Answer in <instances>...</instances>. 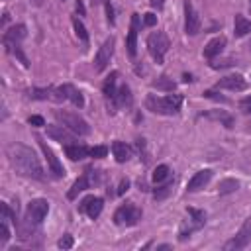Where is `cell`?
Masks as SVG:
<instances>
[{"label": "cell", "instance_id": "6da1fadb", "mask_svg": "<svg viewBox=\"0 0 251 251\" xmlns=\"http://www.w3.org/2000/svg\"><path fill=\"white\" fill-rule=\"evenodd\" d=\"M8 161H10L12 169L22 176L35 178V180L45 178V171H43L35 151L24 143H10L8 145Z\"/></svg>", "mask_w": 251, "mask_h": 251}, {"label": "cell", "instance_id": "7a4b0ae2", "mask_svg": "<svg viewBox=\"0 0 251 251\" xmlns=\"http://www.w3.org/2000/svg\"><path fill=\"white\" fill-rule=\"evenodd\" d=\"M145 106H147V110H151L153 114L173 116V114H178V112H180L182 96H180V94H169V96L149 94V96L145 98Z\"/></svg>", "mask_w": 251, "mask_h": 251}, {"label": "cell", "instance_id": "3957f363", "mask_svg": "<svg viewBox=\"0 0 251 251\" xmlns=\"http://www.w3.org/2000/svg\"><path fill=\"white\" fill-rule=\"evenodd\" d=\"M169 47H171V41L165 35V31H151L147 35V51H149V55L153 57V61L157 65H161L165 61V55H167Z\"/></svg>", "mask_w": 251, "mask_h": 251}, {"label": "cell", "instance_id": "277c9868", "mask_svg": "<svg viewBox=\"0 0 251 251\" xmlns=\"http://www.w3.org/2000/svg\"><path fill=\"white\" fill-rule=\"evenodd\" d=\"M55 120H57L61 126L69 127V129H71L73 133H76V135H88V133H90V126H88L78 114H75V112L55 110Z\"/></svg>", "mask_w": 251, "mask_h": 251}, {"label": "cell", "instance_id": "5b68a950", "mask_svg": "<svg viewBox=\"0 0 251 251\" xmlns=\"http://www.w3.org/2000/svg\"><path fill=\"white\" fill-rule=\"evenodd\" d=\"M47 212H49V202L45 198H33V200H29V204L25 208V224L29 227L39 226L45 220Z\"/></svg>", "mask_w": 251, "mask_h": 251}, {"label": "cell", "instance_id": "8992f818", "mask_svg": "<svg viewBox=\"0 0 251 251\" xmlns=\"http://www.w3.org/2000/svg\"><path fill=\"white\" fill-rule=\"evenodd\" d=\"M139 220H141V210L133 202L122 204L114 212V224H118V226H135Z\"/></svg>", "mask_w": 251, "mask_h": 251}, {"label": "cell", "instance_id": "52a82bcc", "mask_svg": "<svg viewBox=\"0 0 251 251\" xmlns=\"http://www.w3.org/2000/svg\"><path fill=\"white\" fill-rule=\"evenodd\" d=\"M249 243H251V218H247L243 222V226L239 227V231L227 243H224V249L226 251H239V249H245Z\"/></svg>", "mask_w": 251, "mask_h": 251}, {"label": "cell", "instance_id": "ba28073f", "mask_svg": "<svg viewBox=\"0 0 251 251\" xmlns=\"http://www.w3.org/2000/svg\"><path fill=\"white\" fill-rule=\"evenodd\" d=\"M186 212H188V216H190L192 220H190V226L186 224V226L180 227V231H178V239H180V241H184L186 237H190L194 231H198V229L204 227V224H206V214H204L202 210L186 208Z\"/></svg>", "mask_w": 251, "mask_h": 251}, {"label": "cell", "instance_id": "9c48e42d", "mask_svg": "<svg viewBox=\"0 0 251 251\" xmlns=\"http://www.w3.org/2000/svg\"><path fill=\"white\" fill-rule=\"evenodd\" d=\"M29 98L33 100H51V102H65L67 94L63 86H47V88H31Z\"/></svg>", "mask_w": 251, "mask_h": 251}, {"label": "cell", "instance_id": "30bf717a", "mask_svg": "<svg viewBox=\"0 0 251 251\" xmlns=\"http://www.w3.org/2000/svg\"><path fill=\"white\" fill-rule=\"evenodd\" d=\"M114 45H116V39L112 35L100 45V49H98V53L94 57V71L96 73H102L108 67V63H110V59L114 55Z\"/></svg>", "mask_w": 251, "mask_h": 251}, {"label": "cell", "instance_id": "8fae6325", "mask_svg": "<svg viewBox=\"0 0 251 251\" xmlns=\"http://www.w3.org/2000/svg\"><path fill=\"white\" fill-rule=\"evenodd\" d=\"M94 173H96V171L86 169V171H84V175H80V176L73 182V186H71V188H69V192H67V198H69V200H75L80 192H84L86 188H90V186H92V182H96Z\"/></svg>", "mask_w": 251, "mask_h": 251}, {"label": "cell", "instance_id": "7c38bea8", "mask_svg": "<svg viewBox=\"0 0 251 251\" xmlns=\"http://www.w3.org/2000/svg\"><path fill=\"white\" fill-rule=\"evenodd\" d=\"M202 27V22H200V16L196 14L194 6L190 0H184V31L186 35H196Z\"/></svg>", "mask_w": 251, "mask_h": 251}, {"label": "cell", "instance_id": "4fadbf2b", "mask_svg": "<svg viewBox=\"0 0 251 251\" xmlns=\"http://www.w3.org/2000/svg\"><path fill=\"white\" fill-rule=\"evenodd\" d=\"M35 139L39 141V147H41V151H43V155H45V159H47V163H49V171L53 173V176H55V178H63V176H65V169H63V165H61V161L57 159V155L53 153V149L47 147V143H45L39 135H37Z\"/></svg>", "mask_w": 251, "mask_h": 251}, {"label": "cell", "instance_id": "5bb4252c", "mask_svg": "<svg viewBox=\"0 0 251 251\" xmlns=\"http://www.w3.org/2000/svg\"><path fill=\"white\" fill-rule=\"evenodd\" d=\"M102 208H104V200H102L100 196H86V198L78 204V212H84L90 220H96V218L100 216Z\"/></svg>", "mask_w": 251, "mask_h": 251}, {"label": "cell", "instance_id": "9a60e30c", "mask_svg": "<svg viewBox=\"0 0 251 251\" xmlns=\"http://www.w3.org/2000/svg\"><path fill=\"white\" fill-rule=\"evenodd\" d=\"M47 135L51 137V139H55V141H61V143H78L76 141V133H73L69 127H65V126H47Z\"/></svg>", "mask_w": 251, "mask_h": 251}, {"label": "cell", "instance_id": "2e32d148", "mask_svg": "<svg viewBox=\"0 0 251 251\" xmlns=\"http://www.w3.org/2000/svg\"><path fill=\"white\" fill-rule=\"evenodd\" d=\"M137 31H139V14H131V25L127 31V39H126V47H127V55L133 59L137 53Z\"/></svg>", "mask_w": 251, "mask_h": 251}, {"label": "cell", "instance_id": "e0dca14e", "mask_svg": "<svg viewBox=\"0 0 251 251\" xmlns=\"http://www.w3.org/2000/svg\"><path fill=\"white\" fill-rule=\"evenodd\" d=\"M216 88L220 90V88H226V90H235V92H239V90H245L247 88V80L241 76V75H227V76H224V78H220L218 82H216Z\"/></svg>", "mask_w": 251, "mask_h": 251}, {"label": "cell", "instance_id": "ac0fdd59", "mask_svg": "<svg viewBox=\"0 0 251 251\" xmlns=\"http://www.w3.org/2000/svg\"><path fill=\"white\" fill-rule=\"evenodd\" d=\"M24 37H25V25H24V24H16V25H12L10 29H6V31H4L2 41H4V47H6V49H10L12 45L20 43Z\"/></svg>", "mask_w": 251, "mask_h": 251}, {"label": "cell", "instance_id": "d6986e66", "mask_svg": "<svg viewBox=\"0 0 251 251\" xmlns=\"http://www.w3.org/2000/svg\"><path fill=\"white\" fill-rule=\"evenodd\" d=\"M210 178H212V169H202V171L194 173V176L188 180L186 190H188V192H196V190L204 188V186L210 182Z\"/></svg>", "mask_w": 251, "mask_h": 251}, {"label": "cell", "instance_id": "ffe728a7", "mask_svg": "<svg viewBox=\"0 0 251 251\" xmlns=\"http://www.w3.org/2000/svg\"><path fill=\"white\" fill-rule=\"evenodd\" d=\"M226 43H227V39H226L224 35H218V37L210 39V41L206 43V47H204V57H206V59H214V57H218V55L224 51Z\"/></svg>", "mask_w": 251, "mask_h": 251}, {"label": "cell", "instance_id": "44dd1931", "mask_svg": "<svg viewBox=\"0 0 251 251\" xmlns=\"http://www.w3.org/2000/svg\"><path fill=\"white\" fill-rule=\"evenodd\" d=\"M65 155L73 161H80V159L90 155V147H86L82 143H67L65 145Z\"/></svg>", "mask_w": 251, "mask_h": 251}, {"label": "cell", "instance_id": "7402d4cb", "mask_svg": "<svg viewBox=\"0 0 251 251\" xmlns=\"http://www.w3.org/2000/svg\"><path fill=\"white\" fill-rule=\"evenodd\" d=\"M233 33H235V37H245L247 33H251V20H247L241 14H235V18H233Z\"/></svg>", "mask_w": 251, "mask_h": 251}, {"label": "cell", "instance_id": "603a6c76", "mask_svg": "<svg viewBox=\"0 0 251 251\" xmlns=\"http://www.w3.org/2000/svg\"><path fill=\"white\" fill-rule=\"evenodd\" d=\"M112 104H114V108H122V106H129L131 104V90H129L127 84L118 86V92H116Z\"/></svg>", "mask_w": 251, "mask_h": 251}, {"label": "cell", "instance_id": "cb8c5ba5", "mask_svg": "<svg viewBox=\"0 0 251 251\" xmlns=\"http://www.w3.org/2000/svg\"><path fill=\"white\" fill-rule=\"evenodd\" d=\"M116 82H118V71H112V73L108 75V78L104 80V84H102V92H104V96H106L110 102L114 100V96H116V92H118Z\"/></svg>", "mask_w": 251, "mask_h": 251}, {"label": "cell", "instance_id": "d4e9b609", "mask_svg": "<svg viewBox=\"0 0 251 251\" xmlns=\"http://www.w3.org/2000/svg\"><path fill=\"white\" fill-rule=\"evenodd\" d=\"M112 153H114L118 163H126L131 157V147L127 143H124V141H114L112 143Z\"/></svg>", "mask_w": 251, "mask_h": 251}, {"label": "cell", "instance_id": "484cf974", "mask_svg": "<svg viewBox=\"0 0 251 251\" xmlns=\"http://www.w3.org/2000/svg\"><path fill=\"white\" fill-rule=\"evenodd\" d=\"M63 88H65L67 100H71L76 108H82V106H84V96H82V92H80V90H76L73 84H63Z\"/></svg>", "mask_w": 251, "mask_h": 251}, {"label": "cell", "instance_id": "4316f807", "mask_svg": "<svg viewBox=\"0 0 251 251\" xmlns=\"http://www.w3.org/2000/svg\"><path fill=\"white\" fill-rule=\"evenodd\" d=\"M204 118H210V120H218L222 122L226 127H233V118L227 114V112H222V110H212V112H206L202 114Z\"/></svg>", "mask_w": 251, "mask_h": 251}, {"label": "cell", "instance_id": "83f0119b", "mask_svg": "<svg viewBox=\"0 0 251 251\" xmlns=\"http://www.w3.org/2000/svg\"><path fill=\"white\" fill-rule=\"evenodd\" d=\"M151 86L157 88V90H163V92H173V90H175V80L169 78L167 75H161L157 80L151 82Z\"/></svg>", "mask_w": 251, "mask_h": 251}, {"label": "cell", "instance_id": "f1b7e54d", "mask_svg": "<svg viewBox=\"0 0 251 251\" xmlns=\"http://www.w3.org/2000/svg\"><path fill=\"white\" fill-rule=\"evenodd\" d=\"M73 27H75V33H76V37L84 43V45H88V31H86V27H84V24L76 18V16H73Z\"/></svg>", "mask_w": 251, "mask_h": 251}, {"label": "cell", "instance_id": "f546056e", "mask_svg": "<svg viewBox=\"0 0 251 251\" xmlns=\"http://www.w3.org/2000/svg\"><path fill=\"white\" fill-rule=\"evenodd\" d=\"M237 188H239V182H237L235 178H226V180H222V182L218 184L220 194H229V192H235Z\"/></svg>", "mask_w": 251, "mask_h": 251}, {"label": "cell", "instance_id": "4dcf8cb0", "mask_svg": "<svg viewBox=\"0 0 251 251\" xmlns=\"http://www.w3.org/2000/svg\"><path fill=\"white\" fill-rule=\"evenodd\" d=\"M165 178H171V169L167 165H157L153 171V180L155 182H163Z\"/></svg>", "mask_w": 251, "mask_h": 251}, {"label": "cell", "instance_id": "1f68e13d", "mask_svg": "<svg viewBox=\"0 0 251 251\" xmlns=\"http://www.w3.org/2000/svg\"><path fill=\"white\" fill-rule=\"evenodd\" d=\"M171 186H173V180L169 178L163 186H159V188H155V192H153V196H155V200H163V198H167L169 196V192H171Z\"/></svg>", "mask_w": 251, "mask_h": 251}, {"label": "cell", "instance_id": "d6a6232c", "mask_svg": "<svg viewBox=\"0 0 251 251\" xmlns=\"http://www.w3.org/2000/svg\"><path fill=\"white\" fill-rule=\"evenodd\" d=\"M108 155V147L106 145H96V147H90V157L94 159H102Z\"/></svg>", "mask_w": 251, "mask_h": 251}, {"label": "cell", "instance_id": "836d02e7", "mask_svg": "<svg viewBox=\"0 0 251 251\" xmlns=\"http://www.w3.org/2000/svg\"><path fill=\"white\" fill-rule=\"evenodd\" d=\"M73 245H75V239H73V235H69V233L63 235V237L57 241V247H59V249H71Z\"/></svg>", "mask_w": 251, "mask_h": 251}, {"label": "cell", "instance_id": "e575fe53", "mask_svg": "<svg viewBox=\"0 0 251 251\" xmlns=\"http://www.w3.org/2000/svg\"><path fill=\"white\" fill-rule=\"evenodd\" d=\"M8 239H10V229H8L6 220H2V222H0V245H4Z\"/></svg>", "mask_w": 251, "mask_h": 251}, {"label": "cell", "instance_id": "d590c367", "mask_svg": "<svg viewBox=\"0 0 251 251\" xmlns=\"http://www.w3.org/2000/svg\"><path fill=\"white\" fill-rule=\"evenodd\" d=\"M239 108H241V112H243V114H247V116H251V96H247V98H243V100L239 102Z\"/></svg>", "mask_w": 251, "mask_h": 251}, {"label": "cell", "instance_id": "8d00e7d4", "mask_svg": "<svg viewBox=\"0 0 251 251\" xmlns=\"http://www.w3.org/2000/svg\"><path fill=\"white\" fill-rule=\"evenodd\" d=\"M143 24H145L147 27H153V25L157 24V16H155V14H151V12L143 14Z\"/></svg>", "mask_w": 251, "mask_h": 251}, {"label": "cell", "instance_id": "74e56055", "mask_svg": "<svg viewBox=\"0 0 251 251\" xmlns=\"http://www.w3.org/2000/svg\"><path fill=\"white\" fill-rule=\"evenodd\" d=\"M104 6H106V18H108V24H114V8H112V2L110 0H104Z\"/></svg>", "mask_w": 251, "mask_h": 251}, {"label": "cell", "instance_id": "f35d334b", "mask_svg": "<svg viewBox=\"0 0 251 251\" xmlns=\"http://www.w3.org/2000/svg\"><path fill=\"white\" fill-rule=\"evenodd\" d=\"M27 124L39 127V126H45V120H43L41 116H29V118H27Z\"/></svg>", "mask_w": 251, "mask_h": 251}, {"label": "cell", "instance_id": "ab89813d", "mask_svg": "<svg viewBox=\"0 0 251 251\" xmlns=\"http://www.w3.org/2000/svg\"><path fill=\"white\" fill-rule=\"evenodd\" d=\"M204 96H206V98H212V100L227 102V100H226V96H220V94H218V92H214V90H206V92H204Z\"/></svg>", "mask_w": 251, "mask_h": 251}, {"label": "cell", "instance_id": "60d3db41", "mask_svg": "<svg viewBox=\"0 0 251 251\" xmlns=\"http://www.w3.org/2000/svg\"><path fill=\"white\" fill-rule=\"evenodd\" d=\"M127 188H129V180L127 178H122L120 180V186H118V194H126Z\"/></svg>", "mask_w": 251, "mask_h": 251}, {"label": "cell", "instance_id": "b9f144b4", "mask_svg": "<svg viewBox=\"0 0 251 251\" xmlns=\"http://www.w3.org/2000/svg\"><path fill=\"white\" fill-rule=\"evenodd\" d=\"M75 8H76V14H78V16H84V14H86V8H84L82 0H76V2H75Z\"/></svg>", "mask_w": 251, "mask_h": 251}, {"label": "cell", "instance_id": "7bdbcfd3", "mask_svg": "<svg viewBox=\"0 0 251 251\" xmlns=\"http://www.w3.org/2000/svg\"><path fill=\"white\" fill-rule=\"evenodd\" d=\"M149 4H151V6H153V8H157V10H161V8H163V6H165V0H151V2H149Z\"/></svg>", "mask_w": 251, "mask_h": 251}, {"label": "cell", "instance_id": "ee69618b", "mask_svg": "<svg viewBox=\"0 0 251 251\" xmlns=\"http://www.w3.org/2000/svg\"><path fill=\"white\" fill-rule=\"evenodd\" d=\"M182 80H184V82H190V80H192V76H190V75H186V73H184V75H182Z\"/></svg>", "mask_w": 251, "mask_h": 251}, {"label": "cell", "instance_id": "f6af8a7d", "mask_svg": "<svg viewBox=\"0 0 251 251\" xmlns=\"http://www.w3.org/2000/svg\"><path fill=\"white\" fill-rule=\"evenodd\" d=\"M249 2H251V0H249Z\"/></svg>", "mask_w": 251, "mask_h": 251}]
</instances>
